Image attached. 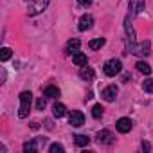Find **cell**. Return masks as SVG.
<instances>
[{
	"label": "cell",
	"instance_id": "19",
	"mask_svg": "<svg viewBox=\"0 0 153 153\" xmlns=\"http://www.w3.org/2000/svg\"><path fill=\"white\" fill-rule=\"evenodd\" d=\"M137 68H139L144 76H149V74H151V67H149L146 61H139V63H137Z\"/></svg>",
	"mask_w": 153,
	"mask_h": 153
},
{
	"label": "cell",
	"instance_id": "3",
	"mask_svg": "<svg viewBox=\"0 0 153 153\" xmlns=\"http://www.w3.org/2000/svg\"><path fill=\"white\" fill-rule=\"evenodd\" d=\"M49 6V0H31L29 2V16H34L38 13H42L45 7Z\"/></svg>",
	"mask_w": 153,
	"mask_h": 153
},
{
	"label": "cell",
	"instance_id": "22",
	"mask_svg": "<svg viewBox=\"0 0 153 153\" xmlns=\"http://www.w3.org/2000/svg\"><path fill=\"white\" fill-rule=\"evenodd\" d=\"M103 110H105V108H103L101 105H94V108H92V115H94L96 119H99V117L103 115Z\"/></svg>",
	"mask_w": 153,
	"mask_h": 153
},
{
	"label": "cell",
	"instance_id": "10",
	"mask_svg": "<svg viewBox=\"0 0 153 153\" xmlns=\"http://www.w3.org/2000/svg\"><path fill=\"white\" fill-rule=\"evenodd\" d=\"M92 25H94V18H92V15H83V16L79 18V25H78V29H79V31H88Z\"/></svg>",
	"mask_w": 153,
	"mask_h": 153
},
{
	"label": "cell",
	"instance_id": "9",
	"mask_svg": "<svg viewBox=\"0 0 153 153\" xmlns=\"http://www.w3.org/2000/svg\"><path fill=\"white\" fill-rule=\"evenodd\" d=\"M131 121L128 119V117H121L119 121H117V124H115V128H117V131L119 133H128L130 130H131Z\"/></svg>",
	"mask_w": 153,
	"mask_h": 153
},
{
	"label": "cell",
	"instance_id": "4",
	"mask_svg": "<svg viewBox=\"0 0 153 153\" xmlns=\"http://www.w3.org/2000/svg\"><path fill=\"white\" fill-rule=\"evenodd\" d=\"M124 33H126V40H128V47H133L137 42H135V29L130 22V16L124 18Z\"/></svg>",
	"mask_w": 153,
	"mask_h": 153
},
{
	"label": "cell",
	"instance_id": "18",
	"mask_svg": "<svg viewBox=\"0 0 153 153\" xmlns=\"http://www.w3.org/2000/svg\"><path fill=\"white\" fill-rule=\"evenodd\" d=\"M74 142H76V146H87L90 142V139L87 135H76L74 137Z\"/></svg>",
	"mask_w": 153,
	"mask_h": 153
},
{
	"label": "cell",
	"instance_id": "2",
	"mask_svg": "<svg viewBox=\"0 0 153 153\" xmlns=\"http://www.w3.org/2000/svg\"><path fill=\"white\" fill-rule=\"evenodd\" d=\"M103 70H105V74L106 76H110V78H114L115 74H119L121 70H123V63H121V59H108L106 63H105V67H103Z\"/></svg>",
	"mask_w": 153,
	"mask_h": 153
},
{
	"label": "cell",
	"instance_id": "26",
	"mask_svg": "<svg viewBox=\"0 0 153 153\" xmlns=\"http://www.w3.org/2000/svg\"><path fill=\"white\" fill-rule=\"evenodd\" d=\"M78 2H79L81 6H85V7H87V6H90V4H92V0H78Z\"/></svg>",
	"mask_w": 153,
	"mask_h": 153
},
{
	"label": "cell",
	"instance_id": "8",
	"mask_svg": "<svg viewBox=\"0 0 153 153\" xmlns=\"http://www.w3.org/2000/svg\"><path fill=\"white\" fill-rule=\"evenodd\" d=\"M101 96H103V99H105L106 103H112V101H115V97H117V87H115V85H110V87H106V88L101 92Z\"/></svg>",
	"mask_w": 153,
	"mask_h": 153
},
{
	"label": "cell",
	"instance_id": "21",
	"mask_svg": "<svg viewBox=\"0 0 153 153\" xmlns=\"http://www.w3.org/2000/svg\"><path fill=\"white\" fill-rule=\"evenodd\" d=\"M36 149H38L36 140H29V142H25V144H24V151H25V153H34Z\"/></svg>",
	"mask_w": 153,
	"mask_h": 153
},
{
	"label": "cell",
	"instance_id": "27",
	"mask_svg": "<svg viewBox=\"0 0 153 153\" xmlns=\"http://www.w3.org/2000/svg\"><path fill=\"white\" fill-rule=\"evenodd\" d=\"M142 149H144V151H149V149H151L149 142H142Z\"/></svg>",
	"mask_w": 153,
	"mask_h": 153
},
{
	"label": "cell",
	"instance_id": "24",
	"mask_svg": "<svg viewBox=\"0 0 153 153\" xmlns=\"http://www.w3.org/2000/svg\"><path fill=\"white\" fill-rule=\"evenodd\" d=\"M142 88H144V92H153V79L148 78V79L142 83Z\"/></svg>",
	"mask_w": 153,
	"mask_h": 153
},
{
	"label": "cell",
	"instance_id": "20",
	"mask_svg": "<svg viewBox=\"0 0 153 153\" xmlns=\"http://www.w3.org/2000/svg\"><path fill=\"white\" fill-rule=\"evenodd\" d=\"M11 54H13V51L9 47H2V49H0V59H2V61H7L11 58Z\"/></svg>",
	"mask_w": 153,
	"mask_h": 153
},
{
	"label": "cell",
	"instance_id": "14",
	"mask_svg": "<svg viewBox=\"0 0 153 153\" xmlns=\"http://www.w3.org/2000/svg\"><path fill=\"white\" fill-rule=\"evenodd\" d=\"M72 61H74V65H78V67H85L87 65V54H83V52H74L72 54Z\"/></svg>",
	"mask_w": 153,
	"mask_h": 153
},
{
	"label": "cell",
	"instance_id": "16",
	"mask_svg": "<svg viewBox=\"0 0 153 153\" xmlns=\"http://www.w3.org/2000/svg\"><path fill=\"white\" fill-rule=\"evenodd\" d=\"M105 42H106L105 38H94V40L88 42V47H90L92 51H97V49H101V47L105 45Z\"/></svg>",
	"mask_w": 153,
	"mask_h": 153
},
{
	"label": "cell",
	"instance_id": "13",
	"mask_svg": "<svg viewBox=\"0 0 153 153\" xmlns=\"http://www.w3.org/2000/svg\"><path fill=\"white\" fill-rule=\"evenodd\" d=\"M79 78L81 79H85V81H92L94 79V70L90 68V67H81V70H79Z\"/></svg>",
	"mask_w": 153,
	"mask_h": 153
},
{
	"label": "cell",
	"instance_id": "12",
	"mask_svg": "<svg viewBox=\"0 0 153 153\" xmlns=\"http://www.w3.org/2000/svg\"><path fill=\"white\" fill-rule=\"evenodd\" d=\"M79 45H81V42H79L78 38H72V40H68V43H67V47H65V52H67V54H74V52H78Z\"/></svg>",
	"mask_w": 153,
	"mask_h": 153
},
{
	"label": "cell",
	"instance_id": "15",
	"mask_svg": "<svg viewBox=\"0 0 153 153\" xmlns=\"http://www.w3.org/2000/svg\"><path fill=\"white\" fill-rule=\"evenodd\" d=\"M52 114H54V117H63L65 114H67V108H65V105H61V103H56L54 106H52Z\"/></svg>",
	"mask_w": 153,
	"mask_h": 153
},
{
	"label": "cell",
	"instance_id": "6",
	"mask_svg": "<svg viewBox=\"0 0 153 153\" xmlns=\"http://www.w3.org/2000/svg\"><path fill=\"white\" fill-rule=\"evenodd\" d=\"M68 123H70V126H74V128H79V126L85 124V115H83L79 110H74V112L70 114V117H68Z\"/></svg>",
	"mask_w": 153,
	"mask_h": 153
},
{
	"label": "cell",
	"instance_id": "7",
	"mask_svg": "<svg viewBox=\"0 0 153 153\" xmlns=\"http://www.w3.org/2000/svg\"><path fill=\"white\" fill-rule=\"evenodd\" d=\"M96 140H97V144H105V146H108V144L114 142V135H112V131H108V130H101V131H97Z\"/></svg>",
	"mask_w": 153,
	"mask_h": 153
},
{
	"label": "cell",
	"instance_id": "1",
	"mask_svg": "<svg viewBox=\"0 0 153 153\" xmlns=\"http://www.w3.org/2000/svg\"><path fill=\"white\" fill-rule=\"evenodd\" d=\"M31 103H33V94L29 90H24L20 94V110H18V117L25 119L31 112Z\"/></svg>",
	"mask_w": 153,
	"mask_h": 153
},
{
	"label": "cell",
	"instance_id": "25",
	"mask_svg": "<svg viewBox=\"0 0 153 153\" xmlns=\"http://www.w3.org/2000/svg\"><path fill=\"white\" fill-rule=\"evenodd\" d=\"M43 108H45V99L42 97V99L36 101V110H43Z\"/></svg>",
	"mask_w": 153,
	"mask_h": 153
},
{
	"label": "cell",
	"instance_id": "11",
	"mask_svg": "<svg viewBox=\"0 0 153 153\" xmlns=\"http://www.w3.org/2000/svg\"><path fill=\"white\" fill-rule=\"evenodd\" d=\"M144 0H130V4H128V7H130V13L131 15H139L142 9H144Z\"/></svg>",
	"mask_w": 153,
	"mask_h": 153
},
{
	"label": "cell",
	"instance_id": "17",
	"mask_svg": "<svg viewBox=\"0 0 153 153\" xmlns=\"http://www.w3.org/2000/svg\"><path fill=\"white\" fill-rule=\"evenodd\" d=\"M43 96L52 99V97H58V96H59V90H58L56 87H52V85H51V87H47V88L43 90Z\"/></svg>",
	"mask_w": 153,
	"mask_h": 153
},
{
	"label": "cell",
	"instance_id": "5",
	"mask_svg": "<svg viewBox=\"0 0 153 153\" xmlns=\"http://www.w3.org/2000/svg\"><path fill=\"white\" fill-rule=\"evenodd\" d=\"M130 52L135 56H149V42L135 43L133 47H130Z\"/></svg>",
	"mask_w": 153,
	"mask_h": 153
},
{
	"label": "cell",
	"instance_id": "23",
	"mask_svg": "<svg viewBox=\"0 0 153 153\" xmlns=\"http://www.w3.org/2000/svg\"><path fill=\"white\" fill-rule=\"evenodd\" d=\"M49 151H51V153H63V151H65V148H63L61 144H58V142H56V144H51Z\"/></svg>",
	"mask_w": 153,
	"mask_h": 153
}]
</instances>
